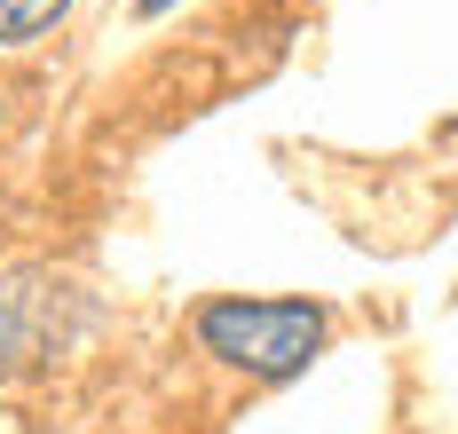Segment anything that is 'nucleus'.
Here are the masks:
<instances>
[{
    "mask_svg": "<svg viewBox=\"0 0 458 434\" xmlns=\"http://www.w3.org/2000/svg\"><path fill=\"white\" fill-rule=\"evenodd\" d=\"M190 332L214 363L245 371V380H293L324 347V308L317 300H245L237 292V300H206Z\"/></svg>",
    "mask_w": 458,
    "mask_h": 434,
    "instance_id": "nucleus-1",
    "label": "nucleus"
},
{
    "mask_svg": "<svg viewBox=\"0 0 458 434\" xmlns=\"http://www.w3.org/2000/svg\"><path fill=\"white\" fill-rule=\"evenodd\" d=\"M88 332V292L40 261L0 269V371H32Z\"/></svg>",
    "mask_w": 458,
    "mask_h": 434,
    "instance_id": "nucleus-2",
    "label": "nucleus"
},
{
    "mask_svg": "<svg viewBox=\"0 0 458 434\" xmlns=\"http://www.w3.org/2000/svg\"><path fill=\"white\" fill-rule=\"evenodd\" d=\"M72 0H0V48H32L47 24H64Z\"/></svg>",
    "mask_w": 458,
    "mask_h": 434,
    "instance_id": "nucleus-3",
    "label": "nucleus"
},
{
    "mask_svg": "<svg viewBox=\"0 0 458 434\" xmlns=\"http://www.w3.org/2000/svg\"><path fill=\"white\" fill-rule=\"evenodd\" d=\"M135 8H142V16H158V8H174V0H135Z\"/></svg>",
    "mask_w": 458,
    "mask_h": 434,
    "instance_id": "nucleus-4",
    "label": "nucleus"
}]
</instances>
